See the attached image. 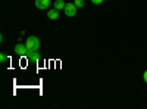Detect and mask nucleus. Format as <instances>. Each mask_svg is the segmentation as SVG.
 <instances>
[{
  "instance_id": "obj_1",
  "label": "nucleus",
  "mask_w": 147,
  "mask_h": 109,
  "mask_svg": "<svg viewBox=\"0 0 147 109\" xmlns=\"http://www.w3.org/2000/svg\"><path fill=\"white\" fill-rule=\"evenodd\" d=\"M25 46H27L28 52H37L40 49V40H38V37H35V35L28 37L25 40Z\"/></svg>"
},
{
  "instance_id": "obj_2",
  "label": "nucleus",
  "mask_w": 147,
  "mask_h": 109,
  "mask_svg": "<svg viewBox=\"0 0 147 109\" xmlns=\"http://www.w3.org/2000/svg\"><path fill=\"white\" fill-rule=\"evenodd\" d=\"M13 52H15V55L16 56H19V58H25V56H28V49H27V46H25V43H18L16 46H15V49H13Z\"/></svg>"
},
{
  "instance_id": "obj_3",
  "label": "nucleus",
  "mask_w": 147,
  "mask_h": 109,
  "mask_svg": "<svg viewBox=\"0 0 147 109\" xmlns=\"http://www.w3.org/2000/svg\"><path fill=\"white\" fill-rule=\"evenodd\" d=\"M63 12H65L66 16H75V14H77V6H75V3H66Z\"/></svg>"
},
{
  "instance_id": "obj_4",
  "label": "nucleus",
  "mask_w": 147,
  "mask_h": 109,
  "mask_svg": "<svg viewBox=\"0 0 147 109\" xmlns=\"http://www.w3.org/2000/svg\"><path fill=\"white\" fill-rule=\"evenodd\" d=\"M50 5H52L50 0H35V6L40 10H47L49 7H50Z\"/></svg>"
},
{
  "instance_id": "obj_5",
  "label": "nucleus",
  "mask_w": 147,
  "mask_h": 109,
  "mask_svg": "<svg viewBox=\"0 0 147 109\" xmlns=\"http://www.w3.org/2000/svg\"><path fill=\"white\" fill-rule=\"evenodd\" d=\"M27 59H28L30 64H37L40 60V55L37 53V52H30L28 56H27Z\"/></svg>"
},
{
  "instance_id": "obj_6",
  "label": "nucleus",
  "mask_w": 147,
  "mask_h": 109,
  "mask_svg": "<svg viewBox=\"0 0 147 109\" xmlns=\"http://www.w3.org/2000/svg\"><path fill=\"white\" fill-rule=\"evenodd\" d=\"M47 18L52 19V21H56V19L59 18V10L55 9V7H53V9H49V10H47Z\"/></svg>"
},
{
  "instance_id": "obj_7",
  "label": "nucleus",
  "mask_w": 147,
  "mask_h": 109,
  "mask_svg": "<svg viewBox=\"0 0 147 109\" xmlns=\"http://www.w3.org/2000/svg\"><path fill=\"white\" fill-rule=\"evenodd\" d=\"M65 6H66V3L63 2V0H56V2L53 3V7L57 9V10H63Z\"/></svg>"
},
{
  "instance_id": "obj_8",
  "label": "nucleus",
  "mask_w": 147,
  "mask_h": 109,
  "mask_svg": "<svg viewBox=\"0 0 147 109\" xmlns=\"http://www.w3.org/2000/svg\"><path fill=\"white\" fill-rule=\"evenodd\" d=\"M74 3H75V6H77V7H82V6L85 5V3H84V0H75Z\"/></svg>"
},
{
  "instance_id": "obj_9",
  "label": "nucleus",
  "mask_w": 147,
  "mask_h": 109,
  "mask_svg": "<svg viewBox=\"0 0 147 109\" xmlns=\"http://www.w3.org/2000/svg\"><path fill=\"white\" fill-rule=\"evenodd\" d=\"M7 59V56L5 53H0V62H5V60Z\"/></svg>"
},
{
  "instance_id": "obj_10",
  "label": "nucleus",
  "mask_w": 147,
  "mask_h": 109,
  "mask_svg": "<svg viewBox=\"0 0 147 109\" xmlns=\"http://www.w3.org/2000/svg\"><path fill=\"white\" fill-rule=\"evenodd\" d=\"M91 3H93V5H102L103 0H91Z\"/></svg>"
},
{
  "instance_id": "obj_11",
  "label": "nucleus",
  "mask_w": 147,
  "mask_h": 109,
  "mask_svg": "<svg viewBox=\"0 0 147 109\" xmlns=\"http://www.w3.org/2000/svg\"><path fill=\"white\" fill-rule=\"evenodd\" d=\"M143 80H144V83H147V69L144 71V74H143Z\"/></svg>"
}]
</instances>
